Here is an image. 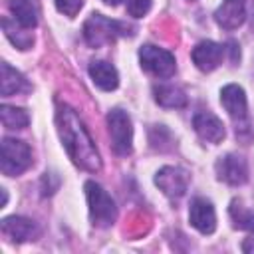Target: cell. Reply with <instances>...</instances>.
<instances>
[{"label": "cell", "instance_id": "obj_1", "mask_svg": "<svg viewBox=\"0 0 254 254\" xmlns=\"http://www.w3.org/2000/svg\"><path fill=\"white\" fill-rule=\"evenodd\" d=\"M56 125H58L60 139L67 149V155L71 157V161L85 171H91V173L99 171L101 169L99 153L95 149L91 135L87 133V129L75 115V111L69 109L67 105H60L56 111Z\"/></svg>", "mask_w": 254, "mask_h": 254}, {"label": "cell", "instance_id": "obj_2", "mask_svg": "<svg viewBox=\"0 0 254 254\" xmlns=\"http://www.w3.org/2000/svg\"><path fill=\"white\" fill-rule=\"evenodd\" d=\"M131 28L123 22L109 20L101 14H91L83 24V38L91 48H99L103 44L115 42L117 36H131Z\"/></svg>", "mask_w": 254, "mask_h": 254}, {"label": "cell", "instance_id": "obj_3", "mask_svg": "<svg viewBox=\"0 0 254 254\" xmlns=\"http://www.w3.org/2000/svg\"><path fill=\"white\" fill-rule=\"evenodd\" d=\"M85 196H87V204H89V218L95 226L107 228L115 222L117 218V206L113 202V198L103 190L101 185L87 181L85 183Z\"/></svg>", "mask_w": 254, "mask_h": 254}, {"label": "cell", "instance_id": "obj_4", "mask_svg": "<svg viewBox=\"0 0 254 254\" xmlns=\"http://www.w3.org/2000/svg\"><path fill=\"white\" fill-rule=\"evenodd\" d=\"M0 169L6 177H18L32 165V149L28 143L20 139H2V153H0Z\"/></svg>", "mask_w": 254, "mask_h": 254}, {"label": "cell", "instance_id": "obj_5", "mask_svg": "<svg viewBox=\"0 0 254 254\" xmlns=\"http://www.w3.org/2000/svg\"><path fill=\"white\" fill-rule=\"evenodd\" d=\"M107 127H109V137H111L113 151L121 157L129 155L131 149H133V127H131L129 115L121 109L109 111L107 113Z\"/></svg>", "mask_w": 254, "mask_h": 254}, {"label": "cell", "instance_id": "obj_6", "mask_svg": "<svg viewBox=\"0 0 254 254\" xmlns=\"http://www.w3.org/2000/svg\"><path fill=\"white\" fill-rule=\"evenodd\" d=\"M139 62L143 65V69H147L149 73H153L155 77H171L175 75L177 71V62H175V56L163 48H157V46H143L139 50Z\"/></svg>", "mask_w": 254, "mask_h": 254}, {"label": "cell", "instance_id": "obj_7", "mask_svg": "<svg viewBox=\"0 0 254 254\" xmlns=\"http://www.w3.org/2000/svg\"><path fill=\"white\" fill-rule=\"evenodd\" d=\"M155 185L169 196V198H181L187 192L189 187V175L187 171L179 167H163L155 175Z\"/></svg>", "mask_w": 254, "mask_h": 254}, {"label": "cell", "instance_id": "obj_8", "mask_svg": "<svg viewBox=\"0 0 254 254\" xmlns=\"http://www.w3.org/2000/svg\"><path fill=\"white\" fill-rule=\"evenodd\" d=\"M216 177L226 183V185H232V187H238V185H244L246 179H248V165L242 157L238 155H224L216 161Z\"/></svg>", "mask_w": 254, "mask_h": 254}, {"label": "cell", "instance_id": "obj_9", "mask_svg": "<svg viewBox=\"0 0 254 254\" xmlns=\"http://www.w3.org/2000/svg\"><path fill=\"white\" fill-rule=\"evenodd\" d=\"M189 220L200 234H212L216 228V214L214 206L206 198H194L189 208Z\"/></svg>", "mask_w": 254, "mask_h": 254}, {"label": "cell", "instance_id": "obj_10", "mask_svg": "<svg viewBox=\"0 0 254 254\" xmlns=\"http://www.w3.org/2000/svg\"><path fill=\"white\" fill-rule=\"evenodd\" d=\"M214 20L222 30H236L246 20V0H222L214 12Z\"/></svg>", "mask_w": 254, "mask_h": 254}, {"label": "cell", "instance_id": "obj_11", "mask_svg": "<svg viewBox=\"0 0 254 254\" xmlns=\"http://www.w3.org/2000/svg\"><path fill=\"white\" fill-rule=\"evenodd\" d=\"M192 127L194 131L198 133V137L202 141H208V143H220L224 139V125L222 121L210 113V111H198L194 113L192 117Z\"/></svg>", "mask_w": 254, "mask_h": 254}, {"label": "cell", "instance_id": "obj_12", "mask_svg": "<svg viewBox=\"0 0 254 254\" xmlns=\"http://www.w3.org/2000/svg\"><path fill=\"white\" fill-rule=\"evenodd\" d=\"M222 56H224V48L216 42H210V40H204V42L196 44L194 50H192V62L200 71L216 69L222 62Z\"/></svg>", "mask_w": 254, "mask_h": 254}, {"label": "cell", "instance_id": "obj_13", "mask_svg": "<svg viewBox=\"0 0 254 254\" xmlns=\"http://www.w3.org/2000/svg\"><path fill=\"white\" fill-rule=\"evenodd\" d=\"M0 226H2V234L14 242H26L38 236L36 222L24 216H6Z\"/></svg>", "mask_w": 254, "mask_h": 254}, {"label": "cell", "instance_id": "obj_14", "mask_svg": "<svg viewBox=\"0 0 254 254\" xmlns=\"http://www.w3.org/2000/svg\"><path fill=\"white\" fill-rule=\"evenodd\" d=\"M220 103L222 107L228 111V115L236 121H242L246 119V109H248V103H246V95H244V89L236 83H228L222 87L220 91Z\"/></svg>", "mask_w": 254, "mask_h": 254}, {"label": "cell", "instance_id": "obj_15", "mask_svg": "<svg viewBox=\"0 0 254 254\" xmlns=\"http://www.w3.org/2000/svg\"><path fill=\"white\" fill-rule=\"evenodd\" d=\"M89 75H91L93 83L103 91H111L119 83L117 69L109 62H103V60H95L89 64Z\"/></svg>", "mask_w": 254, "mask_h": 254}, {"label": "cell", "instance_id": "obj_16", "mask_svg": "<svg viewBox=\"0 0 254 254\" xmlns=\"http://www.w3.org/2000/svg\"><path fill=\"white\" fill-rule=\"evenodd\" d=\"M32 89V85L28 83V79L18 71L14 69L10 64H2V87H0V93L2 97H10V95H16V93H28Z\"/></svg>", "mask_w": 254, "mask_h": 254}, {"label": "cell", "instance_id": "obj_17", "mask_svg": "<svg viewBox=\"0 0 254 254\" xmlns=\"http://www.w3.org/2000/svg\"><path fill=\"white\" fill-rule=\"evenodd\" d=\"M10 10L14 14V20L26 30H32L38 24V2L36 0H10Z\"/></svg>", "mask_w": 254, "mask_h": 254}, {"label": "cell", "instance_id": "obj_18", "mask_svg": "<svg viewBox=\"0 0 254 254\" xmlns=\"http://www.w3.org/2000/svg\"><path fill=\"white\" fill-rule=\"evenodd\" d=\"M155 101L167 109H181L187 105V93L177 85H157Z\"/></svg>", "mask_w": 254, "mask_h": 254}, {"label": "cell", "instance_id": "obj_19", "mask_svg": "<svg viewBox=\"0 0 254 254\" xmlns=\"http://www.w3.org/2000/svg\"><path fill=\"white\" fill-rule=\"evenodd\" d=\"M2 30H4L6 38H8L18 50H28V48H32L34 38H32L30 32H22V30H26L24 26H20V24L16 26L10 18H4V20H2Z\"/></svg>", "mask_w": 254, "mask_h": 254}, {"label": "cell", "instance_id": "obj_20", "mask_svg": "<svg viewBox=\"0 0 254 254\" xmlns=\"http://www.w3.org/2000/svg\"><path fill=\"white\" fill-rule=\"evenodd\" d=\"M0 117H2V125L6 129H24L30 123L28 113L24 109L12 107V105H2L0 107Z\"/></svg>", "mask_w": 254, "mask_h": 254}, {"label": "cell", "instance_id": "obj_21", "mask_svg": "<svg viewBox=\"0 0 254 254\" xmlns=\"http://www.w3.org/2000/svg\"><path fill=\"white\" fill-rule=\"evenodd\" d=\"M230 218H232L236 228L254 232V212L248 210L246 206H242L240 200H232L230 202Z\"/></svg>", "mask_w": 254, "mask_h": 254}, {"label": "cell", "instance_id": "obj_22", "mask_svg": "<svg viewBox=\"0 0 254 254\" xmlns=\"http://www.w3.org/2000/svg\"><path fill=\"white\" fill-rule=\"evenodd\" d=\"M149 143L157 151H169L173 147V135L163 125H153L149 131Z\"/></svg>", "mask_w": 254, "mask_h": 254}, {"label": "cell", "instance_id": "obj_23", "mask_svg": "<svg viewBox=\"0 0 254 254\" xmlns=\"http://www.w3.org/2000/svg\"><path fill=\"white\" fill-rule=\"evenodd\" d=\"M81 6H83V0H56V8L69 18H73L81 10Z\"/></svg>", "mask_w": 254, "mask_h": 254}, {"label": "cell", "instance_id": "obj_24", "mask_svg": "<svg viewBox=\"0 0 254 254\" xmlns=\"http://www.w3.org/2000/svg\"><path fill=\"white\" fill-rule=\"evenodd\" d=\"M151 10V0H127V12L133 18H143Z\"/></svg>", "mask_w": 254, "mask_h": 254}, {"label": "cell", "instance_id": "obj_25", "mask_svg": "<svg viewBox=\"0 0 254 254\" xmlns=\"http://www.w3.org/2000/svg\"><path fill=\"white\" fill-rule=\"evenodd\" d=\"M242 250H244V252H254V238H248V240L242 244Z\"/></svg>", "mask_w": 254, "mask_h": 254}, {"label": "cell", "instance_id": "obj_26", "mask_svg": "<svg viewBox=\"0 0 254 254\" xmlns=\"http://www.w3.org/2000/svg\"><path fill=\"white\" fill-rule=\"evenodd\" d=\"M103 2H105V4H111V6H117L121 0H103Z\"/></svg>", "mask_w": 254, "mask_h": 254}]
</instances>
